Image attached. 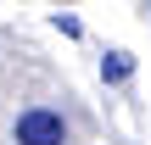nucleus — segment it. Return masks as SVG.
Wrapping results in <instances>:
<instances>
[{
	"label": "nucleus",
	"instance_id": "obj_2",
	"mask_svg": "<svg viewBox=\"0 0 151 145\" xmlns=\"http://www.w3.org/2000/svg\"><path fill=\"white\" fill-rule=\"evenodd\" d=\"M129 73H134V56H129V50H112V56L101 61V78H106V84H123Z\"/></svg>",
	"mask_w": 151,
	"mask_h": 145
},
{
	"label": "nucleus",
	"instance_id": "obj_1",
	"mask_svg": "<svg viewBox=\"0 0 151 145\" xmlns=\"http://www.w3.org/2000/svg\"><path fill=\"white\" fill-rule=\"evenodd\" d=\"M17 145H67V117L56 106H28L17 117Z\"/></svg>",
	"mask_w": 151,
	"mask_h": 145
}]
</instances>
